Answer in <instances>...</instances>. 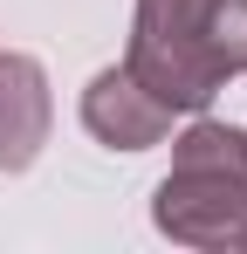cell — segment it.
Here are the masks:
<instances>
[{"mask_svg": "<svg viewBox=\"0 0 247 254\" xmlns=\"http://www.w3.org/2000/svg\"><path fill=\"white\" fill-rule=\"evenodd\" d=\"M124 69L165 110L199 117L247 69V0H137Z\"/></svg>", "mask_w": 247, "mask_h": 254, "instance_id": "6da1fadb", "label": "cell"}, {"mask_svg": "<svg viewBox=\"0 0 247 254\" xmlns=\"http://www.w3.org/2000/svg\"><path fill=\"white\" fill-rule=\"evenodd\" d=\"M151 227L179 248H241L247 234V179L241 172L172 165L151 192Z\"/></svg>", "mask_w": 247, "mask_h": 254, "instance_id": "7a4b0ae2", "label": "cell"}, {"mask_svg": "<svg viewBox=\"0 0 247 254\" xmlns=\"http://www.w3.org/2000/svg\"><path fill=\"white\" fill-rule=\"evenodd\" d=\"M82 124L110 151H151V144L172 137V110L130 69H103V76H89V89H82Z\"/></svg>", "mask_w": 247, "mask_h": 254, "instance_id": "3957f363", "label": "cell"}, {"mask_svg": "<svg viewBox=\"0 0 247 254\" xmlns=\"http://www.w3.org/2000/svg\"><path fill=\"white\" fill-rule=\"evenodd\" d=\"M55 103H48V69L35 55L0 48V172H28L48 144Z\"/></svg>", "mask_w": 247, "mask_h": 254, "instance_id": "277c9868", "label": "cell"}, {"mask_svg": "<svg viewBox=\"0 0 247 254\" xmlns=\"http://www.w3.org/2000/svg\"><path fill=\"white\" fill-rule=\"evenodd\" d=\"M172 165L241 172V179H247V130H241V124H220V117H199V124H185V137L172 144Z\"/></svg>", "mask_w": 247, "mask_h": 254, "instance_id": "5b68a950", "label": "cell"}]
</instances>
